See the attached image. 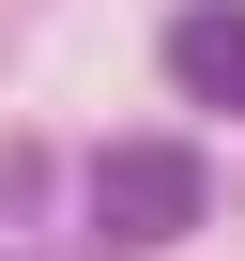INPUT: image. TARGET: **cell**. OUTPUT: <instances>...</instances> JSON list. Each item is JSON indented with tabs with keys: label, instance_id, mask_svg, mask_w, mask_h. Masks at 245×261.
Here are the masks:
<instances>
[{
	"label": "cell",
	"instance_id": "cell-2",
	"mask_svg": "<svg viewBox=\"0 0 245 261\" xmlns=\"http://www.w3.org/2000/svg\"><path fill=\"white\" fill-rule=\"evenodd\" d=\"M169 77L199 108H245V0H184L169 16Z\"/></svg>",
	"mask_w": 245,
	"mask_h": 261
},
{
	"label": "cell",
	"instance_id": "cell-1",
	"mask_svg": "<svg viewBox=\"0 0 245 261\" xmlns=\"http://www.w3.org/2000/svg\"><path fill=\"white\" fill-rule=\"evenodd\" d=\"M199 200H215V185H199L184 139H107V154H92V215H107V246H184Z\"/></svg>",
	"mask_w": 245,
	"mask_h": 261
}]
</instances>
